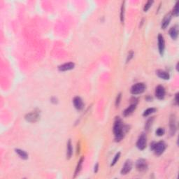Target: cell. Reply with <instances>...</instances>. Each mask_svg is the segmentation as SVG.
Listing matches in <instances>:
<instances>
[{"label": "cell", "mask_w": 179, "mask_h": 179, "mask_svg": "<svg viewBox=\"0 0 179 179\" xmlns=\"http://www.w3.org/2000/svg\"><path fill=\"white\" fill-rule=\"evenodd\" d=\"M83 162H84V157H81V159H79V162H78L77 168H76L75 173H74V178H76V177H77L78 175H79L80 171H81V169H82V165H83Z\"/></svg>", "instance_id": "ac0fdd59"}, {"label": "cell", "mask_w": 179, "mask_h": 179, "mask_svg": "<svg viewBox=\"0 0 179 179\" xmlns=\"http://www.w3.org/2000/svg\"><path fill=\"white\" fill-rule=\"evenodd\" d=\"M156 74L159 78L163 80H169L170 79V75L167 72L164 70L158 69L156 71Z\"/></svg>", "instance_id": "2e32d148"}, {"label": "cell", "mask_w": 179, "mask_h": 179, "mask_svg": "<svg viewBox=\"0 0 179 179\" xmlns=\"http://www.w3.org/2000/svg\"><path fill=\"white\" fill-rule=\"evenodd\" d=\"M120 152H118V153H116V155H115L114 158H113L112 162H111V166H114L115 164H116V162H118V159H120Z\"/></svg>", "instance_id": "d4e9b609"}, {"label": "cell", "mask_w": 179, "mask_h": 179, "mask_svg": "<svg viewBox=\"0 0 179 179\" xmlns=\"http://www.w3.org/2000/svg\"><path fill=\"white\" fill-rule=\"evenodd\" d=\"M178 2L177 1V2L176 3V4H175L174 7H173V11H172V14L174 16H178Z\"/></svg>", "instance_id": "603a6c76"}, {"label": "cell", "mask_w": 179, "mask_h": 179, "mask_svg": "<svg viewBox=\"0 0 179 179\" xmlns=\"http://www.w3.org/2000/svg\"><path fill=\"white\" fill-rule=\"evenodd\" d=\"M79 150H80V144L79 143L77 145V153H79Z\"/></svg>", "instance_id": "4dcf8cb0"}, {"label": "cell", "mask_w": 179, "mask_h": 179, "mask_svg": "<svg viewBox=\"0 0 179 179\" xmlns=\"http://www.w3.org/2000/svg\"><path fill=\"white\" fill-rule=\"evenodd\" d=\"M169 36L173 40H176L178 36V25H174L169 31Z\"/></svg>", "instance_id": "4fadbf2b"}, {"label": "cell", "mask_w": 179, "mask_h": 179, "mask_svg": "<svg viewBox=\"0 0 179 179\" xmlns=\"http://www.w3.org/2000/svg\"><path fill=\"white\" fill-rule=\"evenodd\" d=\"M164 133H165V130H164V129L162 128V127H159V128L157 129L155 132L156 135L158 136H163L164 134Z\"/></svg>", "instance_id": "cb8c5ba5"}, {"label": "cell", "mask_w": 179, "mask_h": 179, "mask_svg": "<svg viewBox=\"0 0 179 179\" xmlns=\"http://www.w3.org/2000/svg\"><path fill=\"white\" fill-rule=\"evenodd\" d=\"M125 20V1L122 3L121 9H120V21L123 23Z\"/></svg>", "instance_id": "44dd1931"}, {"label": "cell", "mask_w": 179, "mask_h": 179, "mask_svg": "<svg viewBox=\"0 0 179 179\" xmlns=\"http://www.w3.org/2000/svg\"><path fill=\"white\" fill-rule=\"evenodd\" d=\"M132 161L131 159H127L126 162H125V164H124L123 168H122L121 174L126 175L130 172V171L132 169Z\"/></svg>", "instance_id": "9c48e42d"}, {"label": "cell", "mask_w": 179, "mask_h": 179, "mask_svg": "<svg viewBox=\"0 0 179 179\" xmlns=\"http://www.w3.org/2000/svg\"><path fill=\"white\" fill-rule=\"evenodd\" d=\"M15 152L19 155V157H20L21 159H27L28 158V154L23 150L17 148V149H15Z\"/></svg>", "instance_id": "d6986e66"}, {"label": "cell", "mask_w": 179, "mask_h": 179, "mask_svg": "<svg viewBox=\"0 0 179 179\" xmlns=\"http://www.w3.org/2000/svg\"><path fill=\"white\" fill-rule=\"evenodd\" d=\"M136 108V103L131 104L130 106H128V107H127V109L123 111V116L125 117H127V116H130V115L132 114L133 112L135 111Z\"/></svg>", "instance_id": "9a60e30c"}, {"label": "cell", "mask_w": 179, "mask_h": 179, "mask_svg": "<svg viewBox=\"0 0 179 179\" xmlns=\"http://www.w3.org/2000/svg\"><path fill=\"white\" fill-rule=\"evenodd\" d=\"M40 117V111H34L26 114L25 116V119L27 122H29V123H34L38 121V120H39Z\"/></svg>", "instance_id": "3957f363"}, {"label": "cell", "mask_w": 179, "mask_h": 179, "mask_svg": "<svg viewBox=\"0 0 179 179\" xmlns=\"http://www.w3.org/2000/svg\"><path fill=\"white\" fill-rule=\"evenodd\" d=\"M170 123H169V126H170V132H171V135H174V134L176 133V118H175V116H171L170 118Z\"/></svg>", "instance_id": "7c38bea8"}, {"label": "cell", "mask_w": 179, "mask_h": 179, "mask_svg": "<svg viewBox=\"0 0 179 179\" xmlns=\"http://www.w3.org/2000/svg\"><path fill=\"white\" fill-rule=\"evenodd\" d=\"M133 56H134V53H133V51H130V52L129 53L128 56H127V62H129V61H130L131 59L133 58Z\"/></svg>", "instance_id": "83f0119b"}, {"label": "cell", "mask_w": 179, "mask_h": 179, "mask_svg": "<svg viewBox=\"0 0 179 179\" xmlns=\"http://www.w3.org/2000/svg\"><path fill=\"white\" fill-rule=\"evenodd\" d=\"M146 144H147L146 135L145 134H143V133H142V134L139 136V139L137 140V142H136V147H137L139 150H143L146 148Z\"/></svg>", "instance_id": "8992f818"}, {"label": "cell", "mask_w": 179, "mask_h": 179, "mask_svg": "<svg viewBox=\"0 0 179 179\" xmlns=\"http://www.w3.org/2000/svg\"><path fill=\"white\" fill-rule=\"evenodd\" d=\"M148 163L144 159H139L136 162V168L140 172H144L148 170Z\"/></svg>", "instance_id": "5b68a950"}, {"label": "cell", "mask_w": 179, "mask_h": 179, "mask_svg": "<svg viewBox=\"0 0 179 179\" xmlns=\"http://www.w3.org/2000/svg\"><path fill=\"white\" fill-rule=\"evenodd\" d=\"M121 97H122V94L119 93L118 95V96L116 97V106L117 107H118L120 105V100H121Z\"/></svg>", "instance_id": "4316f807"}, {"label": "cell", "mask_w": 179, "mask_h": 179, "mask_svg": "<svg viewBox=\"0 0 179 179\" xmlns=\"http://www.w3.org/2000/svg\"><path fill=\"white\" fill-rule=\"evenodd\" d=\"M154 120V117H152V118H150L149 119L147 120V122L146 123V125H145V129L146 130H149L150 127L152 126V124H153V122Z\"/></svg>", "instance_id": "7402d4cb"}, {"label": "cell", "mask_w": 179, "mask_h": 179, "mask_svg": "<svg viewBox=\"0 0 179 179\" xmlns=\"http://www.w3.org/2000/svg\"><path fill=\"white\" fill-rule=\"evenodd\" d=\"M113 134L116 141H120L123 139L126 132L128 131V126L123 125L122 120L119 117H116L113 125Z\"/></svg>", "instance_id": "6da1fadb"}, {"label": "cell", "mask_w": 179, "mask_h": 179, "mask_svg": "<svg viewBox=\"0 0 179 179\" xmlns=\"http://www.w3.org/2000/svg\"><path fill=\"white\" fill-rule=\"evenodd\" d=\"M166 91L164 88L162 86H158L155 88V97L159 100H164L165 97Z\"/></svg>", "instance_id": "ba28073f"}, {"label": "cell", "mask_w": 179, "mask_h": 179, "mask_svg": "<svg viewBox=\"0 0 179 179\" xmlns=\"http://www.w3.org/2000/svg\"><path fill=\"white\" fill-rule=\"evenodd\" d=\"M171 16H172V15H171V13H168L164 17V18H163V20L162 21V25H161V27H162V29H165L167 27V26L169 25L170 21L171 20Z\"/></svg>", "instance_id": "5bb4252c"}, {"label": "cell", "mask_w": 179, "mask_h": 179, "mask_svg": "<svg viewBox=\"0 0 179 179\" xmlns=\"http://www.w3.org/2000/svg\"><path fill=\"white\" fill-rule=\"evenodd\" d=\"M73 155V148H72V143L71 139H69L67 143V158L68 159H71Z\"/></svg>", "instance_id": "e0dca14e"}, {"label": "cell", "mask_w": 179, "mask_h": 179, "mask_svg": "<svg viewBox=\"0 0 179 179\" xmlns=\"http://www.w3.org/2000/svg\"><path fill=\"white\" fill-rule=\"evenodd\" d=\"M73 104L74 107L79 111H81L84 108V103H83V100L80 97H74L73 100Z\"/></svg>", "instance_id": "30bf717a"}, {"label": "cell", "mask_w": 179, "mask_h": 179, "mask_svg": "<svg viewBox=\"0 0 179 179\" xmlns=\"http://www.w3.org/2000/svg\"><path fill=\"white\" fill-rule=\"evenodd\" d=\"M153 4V1H147V3L145 4L144 7H143V11H144V12H147L148 10H149V8L151 7L152 4Z\"/></svg>", "instance_id": "484cf974"}, {"label": "cell", "mask_w": 179, "mask_h": 179, "mask_svg": "<svg viewBox=\"0 0 179 179\" xmlns=\"http://www.w3.org/2000/svg\"><path fill=\"white\" fill-rule=\"evenodd\" d=\"M146 88V85L143 83H136L135 85H134V86L131 88L130 92L131 93L134 95H140V94L144 93Z\"/></svg>", "instance_id": "277c9868"}, {"label": "cell", "mask_w": 179, "mask_h": 179, "mask_svg": "<svg viewBox=\"0 0 179 179\" xmlns=\"http://www.w3.org/2000/svg\"><path fill=\"white\" fill-rule=\"evenodd\" d=\"M99 169V164L98 163H97L96 164H95V169H94V171H95V173H97V171H98Z\"/></svg>", "instance_id": "f1b7e54d"}, {"label": "cell", "mask_w": 179, "mask_h": 179, "mask_svg": "<svg viewBox=\"0 0 179 179\" xmlns=\"http://www.w3.org/2000/svg\"><path fill=\"white\" fill-rule=\"evenodd\" d=\"M156 111H157V109H156L155 108H148V109H147L146 111H144V112L143 113V116L147 117L150 116V115H151L152 113L156 112Z\"/></svg>", "instance_id": "ffe728a7"}, {"label": "cell", "mask_w": 179, "mask_h": 179, "mask_svg": "<svg viewBox=\"0 0 179 179\" xmlns=\"http://www.w3.org/2000/svg\"><path fill=\"white\" fill-rule=\"evenodd\" d=\"M74 67H75V64L70 62H67L62 65H60L58 67V70L60 71V72H67V71L73 69Z\"/></svg>", "instance_id": "8fae6325"}, {"label": "cell", "mask_w": 179, "mask_h": 179, "mask_svg": "<svg viewBox=\"0 0 179 179\" xmlns=\"http://www.w3.org/2000/svg\"><path fill=\"white\" fill-rule=\"evenodd\" d=\"M178 93H177L176 95V97H175V100H176V104H178Z\"/></svg>", "instance_id": "f546056e"}, {"label": "cell", "mask_w": 179, "mask_h": 179, "mask_svg": "<svg viewBox=\"0 0 179 179\" xmlns=\"http://www.w3.org/2000/svg\"><path fill=\"white\" fill-rule=\"evenodd\" d=\"M150 148L154 150L156 155H161L164 153L166 148V145L164 141H160L157 143H153L150 145Z\"/></svg>", "instance_id": "7a4b0ae2"}, {"label": "cell", "mask_w": 179, "mask_h": 179, "mask_svg": "<svg viewBox=\"0 0 179 179\" xmlns=\"http://www.w3.org/2000/svg\"><path fill=\"white\" fill-rule=\"evenodd\" d=\"M157 41H158V50L159 53L161 55H164V48H165V41H164V37L161 34H159L157 37Z\"/></svg>", "instance_id": "52a82bcc"}]
</instances>
